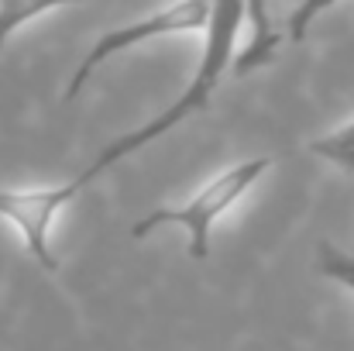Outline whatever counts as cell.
I'll return each instance as SVG.
<instances>
[{
  "instance_id": "1",
  "label": "cell",
  "mask_w": 354,
  "mask_h": 351,
  "mask_svg": "<svg viewBox=\"0 0 354 351\" xmlns=\"http://www.w3.org/2000/svg\"><path fill=\"white\" fill-rule=\"evenodd\" d=\"M248 21V10H244V0H214L210 7V21H207V31H203V55H200V66L189 80V87L176 97V104H169L162 114H155L148 124H141L138 131H127L120 134L118 141H111L90 169H83L90 179H97L104 169H111L114 162L127 159L131 152L158 141L162 134H169L172 127H179L186 117L200 114L210 107L217 87L224 83V76L234 69L237 59V35Z\"/></svg>"
},
{
  "instance_id": "2",
  "label": "cell",
  "mask_w": 354,
  "mask_h": 351,
  "mask_svg": "<svg viewBox=\"0 0 354 351\" xmlns=\"http://www.w3.org/2000/svg\"><path fill=\"white\" fill-rule=\"evenodd\" d=\"M272 169V159L268 155H258V159H244L231 169L217 172L210 183H203L183 207H158L151 214H145L141 221L131 224V237H148L158 228H183L186 231V255L203 262L210 255V234H214V224L234 207L237 200Z\"/></svg>"
},
{
  "instance_id": "3",
  "label": "cell",
  "mask_w": 354,
  "mask_h": 351,
  "mask_svg": "<svg viewBox=\"0 0 354 351\" xmlns=\"http://www.w3.org/2000/svg\"><path fill=\"white\" fill-rule=\"evenodd\" d=\"M210 7H214V0H176V3H169V7H162V10L141 17V21H131L124 28L100 35L93 42V48L80 59V66H76V73H73V80L66 87V100H73L107 59H114L127 48H138L141 42L172 38V35H196V31L203 35L207 21H210Z\"/></svg>"
},
{
  "instance_id": "4",
  "label": "cell",
  "mask_w": 354,
  "mask_h": 351,
  "mask_svg": "<svg viewBox=\"0 0 354 351\" xmlns=\"http://www.w3.org/2000/svg\"><path fill=\"white\" fill-rule=\"evenodd\" d=\"M90 183L93 179L86 172H80L76 179L59 183V186H31V190H3L0 186V217L17 228L24 255L31 262H38L48 276L59 272V255L52 248V224Z\"/></svg>"
},
{
  "instance_id": "5",
  "label": "cell",
  "mask_w": 354,
  "mask_h": 351,
  "mask_svg": "<svg viewBox=\"0 0 354 351\" xmlns=\"http://www.w3.org/2000/svg\"><path fill=\"white\" fill-rule=\"evenodd\" d=\"M244 10H248V24H251V42H248V48L237 52L234 69H231L234 76H248V73L268 66L279 52V42H282V35L272 24L268 0H244Z\"/></svg>"
},
{
  "instance_id": "6",
  "label": "cell",
  "mask_w": 354,
  "mask_h": 351,
  "mask_svg": "<svg viewBox=\"0 0 354 351\" xmlns=\"http://www.w3.org/2000/svg\"><path fill=\"white\" fill-rule=\"evenodd\" d=\"M73 3H90V0H0V48L10 42L17 28L38 21L48 10H62Z\"/></svg>"
},
{
  "instance_id": "7",
  "label": "cell",
  "mask_w": 354,
  "mask_h": 351,
  "mask_svg": "<svg viewBox=\"0 0 354 351\" xmlns=\"http://www.w3.org/2000/svg\"><path fill=\"white\" fill-rule=\"evenodd\" d=\"M310 152L354 176V120L344 124V127H337V131H330V134H324V138H313Z\"/></svg>"
},
{
  "instance_id": "8",
  "label": "cell",
  "mask_w": 354,
  "mask_h": 351,
  "mask_svg": "<svg viewBox=\"0 0 354 351\" xmlns=\"http://www.w3.org/2000/svg\"><path fill=\"white\" fill-rule=\"evenodd\" d=\"M317 265H320V276L334 279L337 286H344V289L354 293V251L334 248V244H320Z\"/></svg>"
},
{
  "instance_id": "9",
  "label": "cell",
  "mask_w": 354,
  "mask_h": 351,
  "mask_svg": "<svg viewBox=\"0 0 354 351\" xmlns=\"http://www.w3.org/2000/svg\"><path fill=\"white\" fill-rule=\"evenodd\" d=\"M337 0H299L296 7H292V14H289V38L292 42H303L306 38V31H310V24L324 14V10H330Z\"/></svg>"
}]
</instances>
